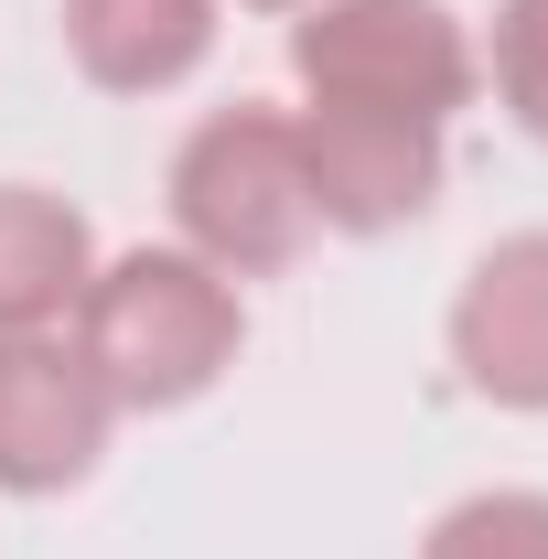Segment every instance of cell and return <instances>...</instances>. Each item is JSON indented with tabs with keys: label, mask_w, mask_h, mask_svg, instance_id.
Returning <instances> with one entry per match:
<instances>
[{
	"label": "cell",
	"mask_w": 548,
	"mask_h": 559,
	"mask_svg": "<svg viewBox=\"0 0 548 559\" xmlns=\"http://www.w3.org/2000/svg\"><path fill=\"white\" fill-rule=\"evenodd\" d=\"M419 559H548V495H463Z\"/></svg>",
	"instance_id": "cell-9"
},
{
	"label": "cell",
	"mask_w": 548,
	"mask_h": 559,
	"mask_svg": "<svg viewBox=\"0 0 548 559\" xmlns=\"http://www.w3.org/2000/svg\"><path fill=\"white\" fill-rule=\"evenodd\" d=\"M172 226L215 280H270L312 248V183H301V130L290 108H215L172 151Z\"/></svg>",
	"instance_id": "cell-2"
},
{
	"label": "cell",
	"mask_w": 548,
	"mask_h": 559,
	"mask_svg": "<svg viewBox=\"0 0 548 559\" xmlns=\"http://www.w3.org/2000/svg\"><path fill=\"white\" fill-rule=\"evenodd\" d=\"M290 130H301L312 226H334V237H388V226H419V215L441 205V119L312 97Z\"/></svg>",
	"instance_id": "cell-4"
},
{
	"label": "cell",
	"mask_w": 548,
	"mask_h": 559,
	"mask_svg": "<svg viewBox=\"0 0 548 559\" xmlns=\"http://www.w3.org/2000/svg\"><path fill=\"white\" fill-rule=\"evenodd\" d=\"M119 399L65 334H0V495H65L97 474Z\"/></svg>",
	"instance_id": "cell-5"
},
{
	"label": "cell",
	"mask_w": 548,
	"mask_h": 559,
	"mask_svg": "<svg viewBox=\"0 0 548 559\" xmlns=\"http://www.w3.org/2000/svg\"><path fill=\"white\" fill-rule=\"evenodd\" d=\"M237 334H248V312L194 248H130L75 301V355L97 366V388L119 409H194L237 366Z\"/></svg>",
	"instance_id": "cell-1"
},
{
	"label": "cell",
	"mask_w": 548,
	"mask_h": 559,
	"mask_svg": "<svg viewBox=\"0 0 548 559\" xmlns=\"http://www.w3.org/2000/svg\"><path fill=\"white\" fill-rule=\"evenodd\" d=\"M248 11H312V0H248Z\"/></svg>",
	"instance_id": "cell-11"
},
{
	"label": "cell",
	"mask_w": 548,
	"mask_h": 559,
	"mask_svg": "<svg viewBox=\"0 0 548 559\" xmlns=\"http://www.w3.org/2000/svg\"><path fill=\"white\" fill-rule=\"evenodd\" d=\"M290 75L334 108H398V119H452L474 97V44L441 0H312L290 22Z\"/></svg>",
	"instance_id": "cell-3"
},
{
	"label": "cell",
	"mask_w": 548,
	"mask_h": 559,
	"mask_svg": "<svg viewBox=\"0 0 548 559\" xmlns=\"http://www.w3.org/2000/svg\"><path fill=\"white\" fill-rule=\"evenodd\" d=\"M97 280V237L65 194L0 183V334H55Z\"/></svg>",
	"instance_id": "cell-8"
},
{
	"label": "cell",
	"mask_w": 548,
	"mask_h": 559,
	"mask_svg": "<svg viewBox=\"0 0 548 559\" xmlns=\"http://www.w3.org/2000/svg\"><path fill=\"white\" fill-rule=\"evenodd\" d=\"M452 366L495 409H548V237L484 248L463 301H452Z\"/></svg>",
	"instance_id": "cell-6"
},
{
	"label": "cell",
	"mask_w": 548,
	"mask_h": 559,
	"mask_svg": "<svg viewBox=\"0 0 548 559\" xmlns=\"http://www.w3.org/2000/svg\"><path fill=\"white\" fill-rule=\"evenodd\" d=\"M215 0H65V55L108 97H162L205 66Z\"/></svg>",
	"instance_id": "cell-7"
},
{
	"label": "cell",
	"mask_w": 548,
	"mask_h": 559,
	"mask_svg": "<svg viewBox=\"0 0 548 559\" xmlns=\"http://www.w3.org/2000/svg\"><path fill=\"white\" fill-rule=\"evenodd\" d=\"M495 97L527 140H548V0H505L495 11Z\"/></svg>",
	"instance_id": "cell-10"
}]
</instances>
